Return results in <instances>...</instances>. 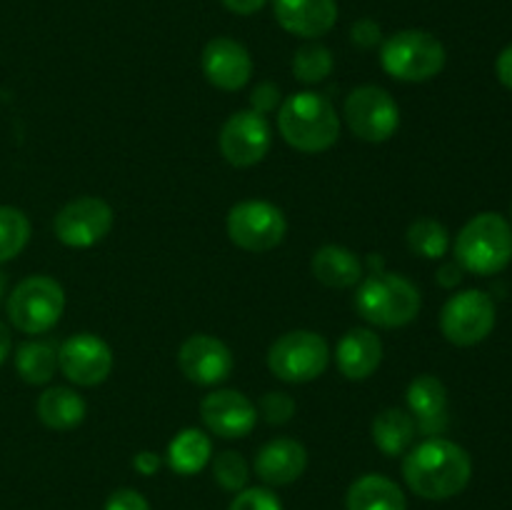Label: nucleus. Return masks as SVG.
I'll return each instance as SVG.
<instances>
[{
    "label": "nucleus",
    "instance_id": "nucleus-1",
    "mask_svg": "<svg viewBox=\"0 0 512 510\" xmlns=\"http://www.w3.org/2000/svg\"><path fill=\"white\" fill-rule=\"evenodd\" d=\"M403 478L425 500H448L463 493L473 478V460L463 445L428 438L403 458Z\"/></svg>",
    "mask_w": 512,
    "mask_h": 510
},
{
    "label": "nucleus",
    "instance_id": "nucleus-2",
    "mask_svg": "<svg viewBox=\"0 0 512 510\" xmlns=\"http://www.w3.org/2000/svg\"><path fill=\"white\" fill-rule=\"evenodd\" d=\"M278 130L290 148L300 153H325L340 138V118L325 95L300 90L285 98L278 110Z\"/></svg>",
    "mask_w": 512,
    "mask_h": 510
},
{
    "label": "nucleus",
    "instance_id": "nucleus-3",
    "mask_svg": "<svg viewBox=\"0 0 512 510\" xmlns=\"http://www.w3.org/2000/svg\"><path fill=\"white\" fill-rule=\"evenodd\" d=\"M355 310L375 328H403L420 313V290L405 275L373 273L355 290Z\"/></svg>",
    "mask_w": 512,
    "mask_h": 510
},
{
    "label": "nucleus",
    "instance_id": "nucleus-4",
    "mask_svg": "<svg viewBox=\"0 0 512 510\" xmlns=\"http://www.w3.org/2000/svg\"><path fill=\"white\" fill-rule=\"evenodd\" d=\"M512 260V228L500 213H480L455 238V263L473 275H495Z\"/></svg>",
    "mask_w": 512,
    "mask_h": 510
},
{
    "label": "nucleus",
    "instance_id": "nucleus-5",
    "mask_svg": "<svg viewBox=\"0 0 512 510\" xmlns=\"http://www.w3.org/2000/svg\"><path fill=\"white\" fill-rule=\"evenodd\" d=\"M443 43L428 30H398L380 45V63L383 70L403 83H425L445 68Z\"/></svg>",
    "mask_w": 512,
    "mask_h": 510
},
{
    "label": "nucleus",
    "instance_id": "nucleus-6",
    "mask_svg": "<svg viewBox=\"0 0 512 510\" xmlns=\"http://www.w3.org/2000/svg\"><path fill=\"white\" fill-rule=\"evenodd\" d=\"M65 310L63 285L50 275H30L8 295V318L20 333L43 335L55 328Z\"/></svg>",
    "mask_w": 512,
    "mask_h": 510
},
{
    "label": "nucleus",
    "instance_id": "nucleus-7",
    "mask_svg": "<svg viewBox=\"0 0 512 510\" xmlns=\"http://www.w3.org/2000/svg\"><path fill=\"white\" fill-rule=\"evenodd\" d=\"M330 365L328 340L313 330H290L268 350V368L283 383L318 380Z\"/></svg>",
    "mask_w": 512,
    "mask_h": 510
},
{
    "label": "nucleus",
    "instance_id": "nucleus-8",
    "mask_svg": "<svg viewBox=\"0 0 512 510\" xmlns=\"http://www.w3.org/2000/svg\"><path fill=\"white\" fill-rule=\"evenodd\" d=\"M228 238L248 253H268L278 248L288 233V220L278 205L268 200H243L228 213Z\"/></svg>",
    "mask_w": 512,
    "mask_h": 510
},
{
    "label": "nucleus",
    "instance_id": "nucleus-9",
    "mask_svg": "<svg viewBox=\"0 0 512 510\" xmlns=\"http://www.w3.org/2000/svg\"><path fill=\"white\" fill-rule=\"evenodd\" d=\"M345 123L365 143H385L400 128V108L380 85H360L345 98Z\"/></svg>",
    "mask_w": 512,
    "mask_h": 510
},
{
    "label": "nucleus",
    "instance_id": "nucleus-10",
    "mask_svg": "<svg viewBox=\"0 0 512 510\" xmlns=\"http://www.w3.org/2000/svg\"><path fill=\"white\" fill-rule=\"evenodd\" d=\"M495 303L483 290H463L440 310V330L445 340L460 348L478 345L493 333Z\"/></svg>",
    "mask_w": 512,
    "mask_h": 510
},
{
    "label": "nucleus",
    "instance_id": "nucleus-11",
    "mask_svg": "<svg viewBox=\"0 0 512 510\" xmlns=\"http://www.w3.org/2000/svg\"><path fill=\"white\" fill-rule=\"evenodd\" d=\"M115 213L110 203L95 195H83L58 210L53 220L55 238L68 248H93L113 230Z\"/></svg>",
    "mask_w": 512,
    "mask_h": 510
},
{
    "label": "nucleus",
    "instance_id": "nucleus-12",
    "mask_svg": "<svg viewBox=\"0 0 512 510\" xmlns=\"http://www.w3.org/2000/svg\"><path fill=\"white\" fill-rule=\"evenodd\" d=\"M273 130L265 115L255 110H238L220 130V153L233 168H253L268 155Z\"/></svg>",
    "mask_w": 512,
    "mask_h": 510
},
{
    "label": "nucleus",
    "instance_id": "nucleus-13",
    "mask_svg": "<svg viewBox=\"0 0 512 510\" xmlns=\"http://www.w3.org/2000/svg\"><path fill=\"white\" fill-rule=\"evenodd\" d=\"M113 350L103 338L93 333L70 335L58 348V368L70 383L93 388L113 373Z\"/></svg>",
    "mask_w": 512,
    "mask_h": 510
},
{
    "label": "nucleus",
    "instance_id": "nucleus-14",
    "mask_svg": "<svg viewBox=\"0 0 512 510\" xmlns=\"http://www.w3.org/2000/svg\"><path fill=\"white\" fill-rule=\"evenodd\" d=\"M178 365L195 385H220L233 373V353L215 335L195 333L180 345Z\"/></svg>",
    "mask_w": 512,
    "mask_h": 510
},
{
    "label": "nucleus",
    "instance_id": "nucleus-15",
    "mask_svg": "<svg viewBox=\"0 0 512 510\" xmlns=\"http://www.w3.org/2000/svg\"><path fill=\"white\" fill-rule=\"evenodd\" d=\"M200 418L213 435L235 440L253 433L258 423V410L253 400L240 390H213L200 403Z\"/></svg>",
    "mask_w": 512,
    "mask_h": 510
},
{
    "label": "nucleus",
    "instance_id": "nucleus-16",
    "mask_svg": "<svg viewBox=\"0 0 512 510\" xmlns=\"http://www.w3.org/2000/svg\"><path fill=\"white\" fill-rule=\"evenodd\" d=\"M203 73L210 85L220 90H240L250 83L253 75V58L248 48L233 38H213L203 48Z\"/></svg>",
    "mask_w": 512,
    "mask_h": 510
},
{
    "label": "nucleus",
    "instance_id": "nucleus-17",
    "mask_svg": "<svg viewBox=\"0 0 512 510\" xmlns=\"http://www.w3.org/2000/svg\"><path fill=\"white\" fill-rule=\"evenodd\" d=\"M275 20L290 35L318 40L338 23L335 0H273Z\"/></svg>",
    "mask_w": 512,
    "mask_h": 510
},
{
    "label": "nucleus",
    "instance_id": "nucleus-18",
    "mask_svg": "<svg viewBox=\"0 0 512 510\" xmlns=\"http://www.w3.org/2000/svg\"><path fill=\"white\" fill-rule=\"evenodd\" d=\"M405 400H408V413L413 415L415 428L423 435L435 438L448 428V390L440 378L425 373L410 380Z\"/></svg>",
    "mask_w": 512,
    "mask_h": 510
},
{
    "label": "nucleus",
    "instance_id": "nucleus-19",
    "mask_svg": "<svg viewBox=\"0 0 512 510\" xmlns=\"http://www.w3.org/2000/svg\"><path fill=\"white\" fill-rule=\"evenodd\" d=\"M308 468V450L293 438L268 440L255 455V473L268 485H290Z\"/></svg>",
    "mask_w": 512,
    "mask_h": 510
},
{
    "label": "nucleus",
    "instance_id": "nucleus-20",
    "mask_svg": "<svg viewBox=\"0 0 512 510\" xmlns=\"http://www.w3.org/2000/svg\"><path fill=\"white\" fill-rule=\"evenodd\" d=\"M335 363L348 380H365L383 363V343L370 328H350L335 348Z\"/></svg>",
    "mask_w": 512,
    "mask_h": 510
},
{
    "label": "nucleus",
    "instance_id": "nucleus-21",
    "mask_svg": "<svg viewBox=\"0 0 512 510\" xmlns=\"http://www.w3.org/2000/svg\"><path fill=\"white\" fill-rule=\"evenodd\" d=\"M315 280H320L328 288H353L363 280V260L343 245H323L313 253L310 260Z\"/></svg>",
    "mask_w": 512,
    "mask_h": 510
},
{
    "label": "nucleus",
    "instance_id": "nucleus-22",
    "mask_svg": "<svg viewBox=\"0 0 512 510\" xmlns=\"http://www.w3.org/2000/svg\"><path fill=\"white\" fill-rule=\"evenodd\" d=\"M348 510H408V500L395 480L380 473L360 475L345 495Z\"/></svg>",
    "mask_w": 512,
    "mask_h": 510
},
{
    "label": "nucleus",
    "instance_id": "nucleus-23",
    "mask_svg": "<svg viewBox=\"0 0 512 510\" xmlns=\"http://www.w3.org/2000/svg\"><path fill=\"white\" fill-rule=\"evenodd\" d=\"M35 410H38L40 423L50 430H73L88 415L85 400L75 390L63 388V385H55V388L45 390L38 398Z\"/></svg>",
    "mask_w": 512,
    "mask_h": 510
},
{
    "label": "nucleus",
    "instance_id": "nucleus-24",
    "mask_svg": "<svg viewBox=\"0 0 512 510\" xmlns=\"http://www.w3.org/2000/svg\"><path fill=\"white\" fill-rule=\"evenodd\" d=\"M373 443L378 445V450L388 458H395V455H405L413 445L415 433V420L408 410L400 408H385L375 415L373 420Z\"/></svg>",
    "mask_w": 512,
    "mask_h": 510
},
{
    "label": "nucleus",
    "instance_id": "nucleus-25",
    "mask_svg": "<svg viewBox=\"0 0 512 510\" xmlns=\"http://www.w3.org/2000/svg\"><path fill=\"white\" fill-rule=\"evenodd\" d=\"M213 460V443L198 428H185L170 440L168 465L178 475H195Z\"/></svg>",
    "mask_w": 512,
    "mask_h": 510
},
{
    "label": "nucleus",
    "instance_id": "nucleus-26",
    "mask_svg": "<svg viewBox=\"0 0 512 510\" xmlns=\"http://www.w3.org/2000/svg\"><path fill=\"white\" fill-rule=\"evenodd\" d=\"M15 370L30 385H45L58 370V348L48 340H28L15 353Z\"/></svg>",
    "mask_w": 512,
    "mask_h": 510
},
{
    "label": "nucleus",
    "instance_id": "nucleus-27",
    "mask_svg": "<svg viewBox=\"0 0 512 510\" xmlns=\"http://www.w3.org/2000/svg\"><path fill=\"white\" fill-rule=\"evenodd\" d=\"M405 238H408L410 253L420 255L425 260H438L443 255H448L450 250L448 228L433 218H420L415 223H410Z\"/></svg>",
    "mask_w": 512,
    "mask_h": 510
},
{
    "label": "nucleus",
    "instance_id": "nucleus-28",
    "mask_svg": "<svg viewBox=\"0 0 512 510\" xmlns=\"http://www.w3.org/2000/svg\"><path fill=\"white\" fill-rule=\"evenodd\" d=\"M30 240V220L13 205H0V263L23 253Z\"/></svg>",
    "mask_w": 512,
    "mask_h": 510
},
{
    "label": "nucleus",
    "instance_id": "nucleus-29",
    "mask_svg": "<svg viewBox=\"0 0 512 510\" xmlns=\"http://www.w3.org/2000/svg\"><path fill=\"white\" fill-rule=\"evenodd\" d=\"M333 53L320 43H305L293 55V73L300 83H323L333 73Z\"/></svg>",
    "mask_w": 512,
    "mask_h": 510
},
{
    "label": "nucleus",
    "instance_id": "nucleus-30",
    "mask_svg": "<svg viewBox=\"0 0 512 510\" xmlns=\"http://www.w3.org/2000/svg\"><path fill=\"white\" fill-rule=\"evenodd\" d=\"M213 478L228 493H240V490L248 488L250 468L243 455L235 453V450H223L213 458Z\"/></svg>",
    "mask_w": 512,
    "mask_h": 510
},
{
    "label": "nucleus",
    "instance_id": "nucleus-31",
    "mask_svg": "<svg viewBox=\"0 0 512 510\" xmlns=\"http://www.w3.org/2000/svg\"><path fill=\"white\" fill-rule=\"evenodd\" d=\"M258 413L263 415L265 423L285 425L295 415V400L290 398L288 393H280V390H275V393H265L263 398H260Z\"/></svg>",
    "mask_w": 512,
    "mask_h": 510
},
{
    "label": "nucleus",
    "instance_id": "nucleus-32",
    "mask_svg": "<svg viewBox=\"0 0 512 510\" xmlns=\"http://www.w3.org/2000/svg\"><path fill=\"white\" fill-rule=\"evenodd\" d=\"M228 510H283V503L268 488H245L235 493Z\"/></svg>",
    "mask_w": 512,
    "mask_h": 510
},
{
    "label": "nucleus",
    "instance_id": "nucleus-33",
    "mask_svg": "<svg viewBox=\"0 0 512 510\" xmlns=\"http://www.w3.org/2000/svg\"><path fill=\"white\" fill-rule=\"evenodd\" d=\"M350 40H353L358 48L370 50V48H375V45L383 43V33H380V25L375 23V20L363 18V20H358L353 28H350Z\"/></svg>",
    "mask_w": 512,
    "mask_h": 510
},
{
    "label": "nucleus",
    "instance_id": "nucleus-34",
    "mask_svg": "<svg viewBox=\"0 0 512 510\" xmlns=\"http://www.w3.org/2000/svg\"><path fill=\"white\" fill-rule=\"evenodd\" d=\"M105 510H150V503L133 488H120L105 503Z\"/></svg>",
    "mask_w": 512,
    "mask_h": 510
},
{
    "label": "nucleus",
    "instance_id": "nucleus-35",
    "mask_svg": "<svg viewBox=\"0 0 512 510\" xmlns=\"http://www.w3.org/2000/svg\"><path fill=\"white\" fill-rule=\"evenodd\" d=\"M278 103H280V90L275 88L273 83H260L258 88L253 90V95H250V105H253L255 113L260 115L275 110V105Z\"/></svg>",
    "mask_w": 512,
    "mask_h": 510
},
{
    "label": "nucleus",
    "instance_id": "nucleus-36",
    "mask_svg": "<svg viewBox=\"0 0 512 510\" xmlns=\"http://www.w3.org/2000/svg\"><path fill=\"white\" fill-rule=\"evenodd\" d=\"M495 73H498L500 83H503L508 90H512V45H508V48L498 55Z\"/></svg>",
    "mask_w": 512,
    "mask_h": 510
},
{
    "label": "nucleus",
    "instance_id": "nucleus-37",
    "mask_svg": "<svg viewBox=\"0 0 512 510\" xmlns=\"http://www.w3.org/2000/svg\"><path fill=\"white\" fill-rule=\"evenodd\" d=\"M463 273L465 270L460 268L458 263H445L440 265L438 270V283L443 285V288H455V285H460V280H463Z\"/></svg>",
    "mask_w": 512,
    "mask_h": 510
},
{
    "label": "nucleus",
    "instance_id": "nucleus-38",
    "mask_svg": "<svg viewBox=\"0 0 512 510\" xmlns=\"http://www.w3.org/2000/svg\"><path fill=\"white\" fill-rule=\"evenodd\" d=\"M220 3H223L225 8L235 15H253V13H258V10L263 8L268 0H220Z\"/></svg>",
    "mask_w": 512,
    "mask_h": 510
},
{
    "label": "nucleus",
    "instance_id": "nucleus-39",
    "mask_svg": "<svg viewBox=\"0 0 512 510\" xmlns=\"http://www.w3.org/2000/svg\"><path fill=\"white\" fill-rule=\"evenodd\" d=\"M133 465H135V470H138V473L155 475V473H158V468H160V458L155 453H150V450H143V453L135 455Z\"/></svg>",
    "mask_w": 512,
    "mask_h": 510
},
{
    "label": "nucleus",
    "instance_id": "nucleus-40",
    "mask_svg": "<svg viewBox=\"0 0 512 510\" xmlns=\"http://www.w3.org/2000/svg\"><path fill=\"white\" fill-rule=\"evenodd\" d=\"M10 348H13V338H10V330L8 325L0 320V365L5 363V358L10 355Z\"/></svg>",
    "mask_w": 512,
    "mask_h": 510
},
{
    "label": "nucleus",
    "instance_id": "nucleus-41",
    "mask_svg": "<svg viewBox=\"0 0 512 510\" xmlns=\"http://www.w3.org/2000/svg\"><path fill=\"white\" fill-rule=\"evenodd\" d=\"M3 295H5V275L0 273V303H3Z\"/></svg>",
    "mask_w": 512,
    "mask_h": 510
}]
</instances>
